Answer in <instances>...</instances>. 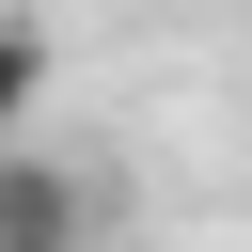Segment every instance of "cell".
I'll use <instances>...</instances> for the list:
<instances>
[{"mask_svg":"<svg viewBox=\"0 0 252 252\" xmlns=\"http://www.w3.org/2000/svg\"><path fill=\"white\" fill-rule=\"evenodd\" d=\"M0 252H94V189L32 142H0Z\"/></svg>","mask_w":252,"mask_h":252,"instance_id":"6da1fadb","label":"cell"},{"mask_svg":"<svg viewBox=\"0 0 252 252\" xmlns=\"http://www.w3.org/2000/svg\"><path fill=\"white\" fill-rule=\"evenodd\" d=\"M32 94H47V47H32V32H16V16H0V142H16V126H32Z\"/></svg>","mask_w":252,"mask_h":252,"instance_id":"7a4b0ae2","label":"cell"}]
</instances>
